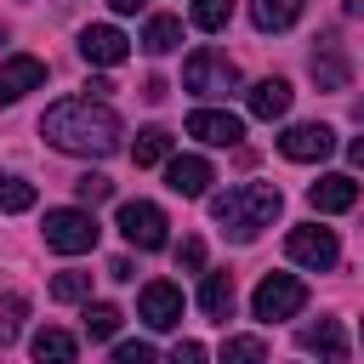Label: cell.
Here are the masks:
<instances>
[{
  "instance_id": "cell-3",
  "label": "cell",
  "mask_w": 364,
  "mask_h": 364,
  "mask_svg": "<svg viewBox=\"0 0 364 364\" xmlns=\"http://www.w3.org/2000/svg\"><path fill=\"white\" fill-rule=\"evenodd\" d=\"M97 216H91V205H57V210H46V245L51 250H63V256H80V250H91L97 245Z\"/></svg>"
},
{
  "instance_id": "cell-23",
  "label": "cell",
  "mask_w": 364,
  "mask_h": 364,
  "mask_svg": "<svg viewBox=\"0 0 364 364\" xmlns=\"http://www.w3.org/2000/svg\"><path fill=\"white\" fill-rule=\"evenodd\" d=\"M119 318H125V313H119L114 301H91V307H85V336H91V341H108V336L119 330Z\"/></svg>"
},
{
  "instance_id": "cell-2",
  "label": "cell",
  "mask_w": 364,
  "mask_h": 364,
  "mask_svg": "<svg viewBox=\"0 0 364 364\" xmlns=\"http://www.w3.org/2000/svg\"><path fill=\"white\" fill-rule=\"evenodd\" d=\"M279 210H284V193H279L273 182H245V188H228V193L210 199V216H216L239 245H250L262 228H273Z\"/></svg>"
},
{
  "instance_id": "cell-21",
  "label": "cell",
  "mask_w": 364,
  "mask_h": 364,
  "mask_svg": "<svg viewBox=\"0 0 364 364\" xmlns=\"http://www.w3.org/2000/svg\"><path fill=\"white\" fill-rule=\"evenodd\" d=\"M131 159H136V165H165V159H171V131H165V125H148V131H136V142H131Z\"/></svg>"
},
{
  "instance_id": "cell-15",
  "label": "cell",
  "mask_w": 364,
  "mask_h": 364,
  "mask_svg": "<svg viewBox=\"0 0 364 364\" xmlns=\"http://www.w3.org/2000/svg\"><path fill=\"white\" fill-rule=\"evenodd\" d=\"M301 353H324V358H347L353 353V341H347V330L341 324H330V318H318V324H301Z\"/></svg>"
},
{
  "instance_id": "cell-5",
  "label": "cell",
  "mask_w": 364,
  "mask_h": 364,
  "mask_svg": "<svg viewBox=\"0 0 364 364\" xmlns=\"http://www.w3.org/2000/svg\"><path fill=\"white\" fill-rule=\"evenodd\" d=\"M182 85H188L193 97H228V91L239 85V68H233L222 51L199 46V51H188V63H182Z\"/></svg>"
},
{
  "instance_id": "cell-17",
  "label": "cell",
  "mask_w": 364,
  "mask_h": 364,
  "mask_svg": "<svg viewBox=\"0 0 364 364\" xmlns=\"http://www.w3.org/2000/svg\"><path fill=\"white\" fill-rule=\"evenodd\" d=\"M233 273H205V284H199V307H205V318H216V324H228L233 318Z\"/></svg>"
},
{
  "instance_id": "cell-33",
  "label": "cell",
  "mask_w": 364,
  "mask_h": 364,
  "mask_svg": "<svg viewBox=\"0 0 364 364\" xmlns=\"http://www.w3.org/2000/svg\"><path fill=\"white\" fill-rule=\"evenodd\" d=\"M182 358H205V347H199V341H176V364H182Z\"/></svg>"
},
{
  "instance_id": "cell-11",
  "label": "cell",
  "mask_w": 364,
  "mask_h": 364,
  "mask_svg": "<svg viewBox=\"0 0 364 364\" xmlns=\"http://www.w3.org/2000/svg\"><path fill=\"white\" fill-rule=\"evenodd\" d=\"M210 182H216L210 159H199V154H176V159H165V188H171V193H182V199H205Z\"/></svg>"
},
{
  "instance_id": "cell-18",
  "label": "cell",
  "mask_w": 364,
  "mask_h": 364,
  "mask_svg": "<svg viewBox=\"0 0 364 364\" xmlns=\"http://www.w3.org/2000/svg\"><path fill=\"white\" fill-rule=\"evenodd\" d=\"M245 102H250L256 119H284V114H290V85H284V80H256Z\"/></svg>"
},
{
  "instance_id": "cell-30",
  "label": "cell",
  "mask_w": 364,
  "mask_h": 364,
  "mask_svg": "<svg viewBox=\"0 0 364 364\" xmlns=\"http://www.w3.org/2000/svg\"><path fill=\"white\" fill-rule=\"evenodd\" d=\"M176 267L205 273V239H182V245H176Z\"/></svg>"
},
{
  "instance_id": "cell-35",
  "label": "cell",
  "mask_w": 364,
  "mask_h": 364,
  "mask_svg": "<svg viewBox=\"0 0 364 364\" xmlns=\"http://www.w3.org/2000/svg\"><path fill=\"white\" fill-rule=\"evenodd\" d=\"M108 6H114L119 17H131V11H142V0H108Z\"/></svg>"
},
{
  "instance_id": "cell-22",
  "label": "cell",
  "mask_w": 364,
  "mask_h": 364,
  "mask_svg": "<svg viewBox=\"0 0 364 364\" xmlns=\"http://www.w3.org/2000/svg\"><path fill=\"white\" fill-rule=\"evenodd\" d=\"M28 353H34L40 364H46V358H57V364H68V358L80 353V341H74L68 330H40V336L28 341Z\"/></svg>"
},
{
  "instance_id": "cell-4",
  "label": "cell",
  "mask_w": 364,
  "mask_h": 364,
  "mask_svg": "<svg viewBox=\"0 0 364 364\" xmlns=\"http://www.w3.org/2000/svg\"><path fill=\"white\" fill-rule=\"evenodd\" d=\"M301 307H307V284H301L296 273H267V279L256 284V296H250V313H256L262 324L296 318Z\"/></svg>"
},
{
  "instance_id": "cell-19",
  "label": "cell",
  "mask_w": 364,
  "mask_h": 364,
  "mask_svg": "<svg viewBox=\"0 0 364 364\" xmlns=\"http://www.w3.org/2000/svg\"><path fill=\"white\" fill-rule=\"evenodd\" d=\"M176 46H182V17L159 11V17L142 23V51H148V57H165V51H176Z\"/></svg>"
},
{
  "instance_id": "cell-8",
  "label": "cell",
  "mask_w": 364,
  "mask_h": 364,
  "mask_svg": "<svg viewBox=\"0 0 364 364\" xmlns=\"http://www.w3.org/2000/svg\"><path fill=\"white\" fill-rule=\"evenodd\" d=\"M136 318H142L148 330H176V324H182V290H176V284H165V279H154V284H142V301H136Z\"/></svg>"
},
{
  "instance_id": "cell-10",
  "label": "cell",
  "mask_w": 364,
  "mask_h": 364,
  "mask_svg": "<svg viewBox=\"0 0 364 364\" xmlns=\"http://www.w3.org/2000/svg\"><path fill=\"white\" fill-rule=\"evenodd\" d=\"M330 148H336V131H330V125H318V119L290 125V131L279 136V154H284V159H296V165H313V159H324Z\"/></svg>"
},
{
  "instance_id": "cell-12",
  "label": "cell",
  "mask_w": 364,
  "mask_h": 364,
  "mask_svg": "<svg viewBox=\"0 0 364 364\" xmlns=\"http://www.w3.org/2000/svg\"><path fill=\"white\" fill-rule=\"evenodd\" d=\"M125 51H131V40H125L114 23H91V28H80V57H85L91 68H114V63H125Z\"/></svg>"
},
{
  "instance_id": "cell-16",
  "label": "cell",
  "mask_w": 364,
  "mask_h": 364,
  "mask_svg": "<svg viewBox=\"0 0 364 364\" xmlns=\"http://www.w3.org/2000/svg\"><path fill=\"white\" fill-rule=\"evenodd\" d=\"M347 57H341V46L336 40H324V46H313V80H318V91H347Z\"/></svg>"
},
{
  "instance_id": "cell-29",
  "label": "cell",
  "mask_w": 364,
  "mask_h": 364,
  "mask_svg": "<svg viewBox=\"0 0 364 364\" xmlns=\"http://www.w3.org/2000/svg\"><path fill=\"white\" fill-rule=\"evenodd\" d=\"M108 193H114V182H108V176H97V171H85V176L74 182V199H80V205H102Z\"/></svg>"
},
{
  "instance_id": "cell-6",
  "label": "cell",
  "mask_w": 364,
  "mask_h": 364,
  "mask_svg": "<svg viewBox=\"0 0 364 364\" xmlns=\"http://www.w3.org/2000/svg\"><path fill=\"white\" fill-rule=\"evenodd\" d=\"M284 256H290L296 267H313V273H324V267H336V262H341V245H336V233H330V228H318V222H301V228H290V239H284Z\"/></svg>"
},
{
  "instance_id": "cell-24",
  "label": "cell",
  "mask_w": 364,
  "mask_h": 364,
  "mask_svg": "<svg viewBox=\"0 0 364 364\" xmlns=\"http://www.w3.org/2000/svg\"><path fill=\"white\" fill-rule=\"evenodd\" d=\"M23 318H28V296L23 290H6L0 296V341H11L23 330Z\"/></svg>"
},
{
  "instance_id": "cell-26",
  "label": "cell",
  "mask_w": 364,
  "mask_h": 364,
  "mask_svg": "<svg viewBox=\"0 0 364 364\" xmlns=\"http://www.w3.org/2000/svg\"><path fill=\"white\" fill-rule=\"evenodd\" d=\"M85 296H91V273L68 267V273H57V279H51V301H85Z\"/></svg>"
},
{
  "instance_id": "cell-34",
  "label": "cell",
  "mask_w": 364,
  "mask_h": 364,
  "mask_svg": "<svg viewBox=\"0 0 364 364\" xmlns=\"http://www.w3.org/2000/svg\"><path fill=\"white\" fill-rule=\"evenodd\" d=\"M347 159H353V165L364 171V136H353V148H347Z\"/></svg>"
},
{
  "instance_id": "cell-1",
  "label": "cell",
  "mask_w": 364,
  "mask_h": 364,
  "mask_svg": "<svg viewBox=\"0 0 364 364\" xmlns=\"http://www.w3.org/2000/svg\"><path fill=\"white\" fill-rule=\"evenodd\" d=\"M40 136L57 148V154H74V159H108L119 148V114L108 108V97H63L46 108L40 119Z\"/></svg>"
},
{
  "instance_id": "cell-27",
  "label": "cell",
  "mask_w": 364,
  "mask_h": 364,
  "mask_svg": "<svg viewBox=\"0 0 364 364\" xmlns=\"http://www.w3.org/2000/svg\"><path fill=\"white\" fill-rule=\"evenodd\" d=\"M28 205H34V182H23V176H0V210L17 216V210H28Z\"/></svg>"
},
{
  "instance_id": "cell-9",
  "label": "cell",
  "mask_w": 364,
  "mask_h": 364,
  "mask_svg": "<svg viewBox=\"0 0 364 364\" xmlns=\"http://www.w3.org/2000/svg\"><path fill=\"white\" fill-rule=\"evenodd\" d=\"M188 136H199V142H210V148H239L245 119L228 114V108H193V114H188Z\"/></svg>"
},
{
  "instance_id": "cell-36",
  "label": "cell",
  "mask_w": 364,
  "mask_h": 364,
  "mask_svg": "<svg viewBox=\"0 0 364 364\" xmlns=\"http://www.w3.org/2000/svg\"><path fill=\"white\" fill-rule=\"evenodd\" d=\"M358 119H364V97H358Z\"/></svg>"
},
{
  "instance_id": "cell-37",
  "label": "cell",
  "mask_w": 364,
  "mask_h": 364,
  "mask_svg": "<svg viewBox=\"0 0 364 364\" xmlns=\"http://www.w3.org/2000/svg\"><path fill=\"white\" fill-rule=\"evenodd\" d=\"M358 341H364V330H358Z\"/></svg>"
},
{
  "instance_id": "cell-31",
  "label": "cell",
  "mask_w": 364,
  "mask_h": 364,
  "mask_svg": "<svg viewBox=\"0 0 364 364\" xmlns=\"http://www.w3.org/2000/svg\"><path fill=\"white\" fill-rule=\"evenodd\" d=\"M114 358H119V364H148V358H154V347H148V341H119V347H114Z\"/></svg>"
},
{
  "instance_id": "cell-14",
  "label": "cell",
  "mask_w": 364,
  "mask_h": 364,
  "mask_svg": "<svg viewBox=\"0 0 364 364\" xmlns=\"http://www.w3.org/2000/svg\"><path fill=\"white\" fill-rule=\"evenodd\" d=\"M307 205H313V210H324V216L353 210V205H358V182H353V176H341V171H330V176H318V182L307 188Z\"/></svg>"
},
{
  "instance_id": "cell-7",
  "label": "cell",
  "mask_w": 364,
  "mask_h": 364,
  "mask_svg": "<svg viewBox=\"0 0 364 364\" xmlns=\"http://www.w3.org/2000/svg\"><path fill=\"white\" fill-rule=\"evenodd\" d=\"M165 210L154 205V199H125L119 205V233H125V245H136V250H159L165 245Z\"/></svg>"
},
{
  "instance_id": "cell-20",
  "label": "cell",
  "mask_w": 364,
  "mask_h": 364,
  "mask_svg": "<svg viewBox=\"0 0 364 364\" xmlns=\"http://www.w3.org/2000/svg\"><path fill=\"white\" fill-rule=\"evenodd\" d=\"M296 17H301V0H250V23L262 34H284Z\"/></svg>"
},
{
  "instance_id": "cell-32",
  "label": "cell",
  "mask_w": 364,
  "mask_h": 364,
  "mask_svg": "<svg viewBox=\"0 0 364 364\" xmlns=\"http://www.w3.org/2000/svg\"><path fill=\"white\" fill-rule=\"evenodd\" d=\"M108 279H136V273H131V262H125V256H114V262H108Z\"/></svg>"
},
{
  "instance_id": "cell-28",
  "label": "cell",
  "mask_w": 364,
  "mask_h": 364,
  "mask_svg": "<svg viewBox=\"0 0 364 364\" xmlns=\"http://www.w3.org/2000/svg\"><path fill=\"white\" fill-rule=\"evenodd\" d=\"M222 358L256 364V358H267V341H262V336H228V341H222Z\"/></svg>"
},
{
  "instance_id": "cell-13",
  "label": "cell",
  "mask_w": 364,
  "mask_h": 364,
  "mask_svg": "<svg viewBox=\"0 0 364 364\" xmlns=\"http://www.w3.org/2000/svg\"><path fill=\"white\" fill-rule=\"evenodd\" d=\"M40 85H46V63H40V57H6V63H0V108L23 102V97L40 91Z\"/></svg>"
},
{
  "instance_id": "cell-25",
  "label": "cell",
  "mask_w": 364,
  "mask_h": 364,
  "mask_svg": "<svg viewBox=\"0 0 364 364\" xmlns=\"http://www.w3.org/2000/svg\"><path fill=\"white\" fill-rule=\"evenodd\" d=\"M233 6H239V0H193V28H205V34H216V28H228V17H233Z\"/></svg>"
}]
</instances>
